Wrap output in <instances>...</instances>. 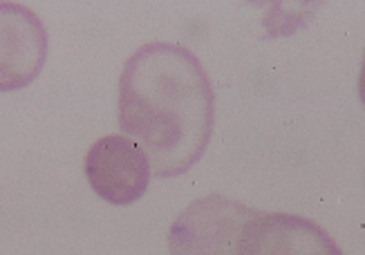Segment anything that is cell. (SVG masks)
Listing matches in <instances>:
<instances>
[{
    "label": "cell",
    "mask_w": 365,
    "mask_h": 255,
    "mask_svg": "<svg viewBox=\"0 0 365 255\" xmlns=\"http://www.w3.org/2000/svg\"><path fill=\"white\" fill-rule=\"evenodd\" d=\"M359 97L365 105V54H363V63H361V72H359Z\"/></svg>",
    "instance_id": "obj_6"
},
{
    "label": "cell",
    "mask_w": 365,
    "mask_h": 255,
    "mask_svg": "<svg viewBox=\"0 0 365 255\" xmlns=\"http://www.w3.org/2000/svg\"><path fill=\"white\" fill-rule=\"evenodd\" d=\"M86 177L92 190L110 204H133L150 179L146 152L125 135L94 141L86 155Z\"/></svg>",
    "instance_id": "obj_3"
},
{
    "label": "cell",
    "mask_w": 365,
    "mask_h": 255,
    "mask_svg": "<svg viewBox=\"0 0 365 255\" xmlns=\"http://www.w3.org/2000/svg\"><path fill=\"white\" fill-rule=\"evenodd\" d=\"M215 97L197 56L155 41L125 61L119 78V125L146 152L150 170L173 177L202 157L213 128Z\"/></svg>",
    "instance_id": "obj_1"
},
{
    "label": "cell",
    "mask_w": 365,
    "mask_h": 255,
    "mask_svg": "<svg viewBox=\"0 0 365 255\" xmlns=\"http://www.w3.org/2000/svg\"><path fill=\"white\" fill-rule=\"evenodd\" d=\"M47 56V31L38 16L19 3H0V92L25 88Z\"/></svg>",
    "instance_id": "obj_4"
},
{
    "label": "cell",
    "mask_w": 365,
    "mask_h": 255,
    "mask_svg": "<svg viewBox=\"0 0 365 255\" xmlns=\"http://www.w3.org/2000/svg\"><path fill=\"white\" fill-rule=\"evenodd\" d=\"M258 211L222 195L193 202L168 231L170 255H235L247 222Z\"/></svg>",
    "instance_id": "obj_2"
},
{
    "label": "cell",
    "mask_w": 365,
    "mask_h": 255,
    "mask_svg": "<svg viewBox=\"0 0 365 255\" xmlns=\"http://www.w3.org/2000/svg\"><path fill=\"white\" fill-rule=\"evenodd\" d=\"M235 255H343L316 222L292 213H256L242 231Z\"/></svg>",
    "instance_id": "obj_5"
}]
</instances>
